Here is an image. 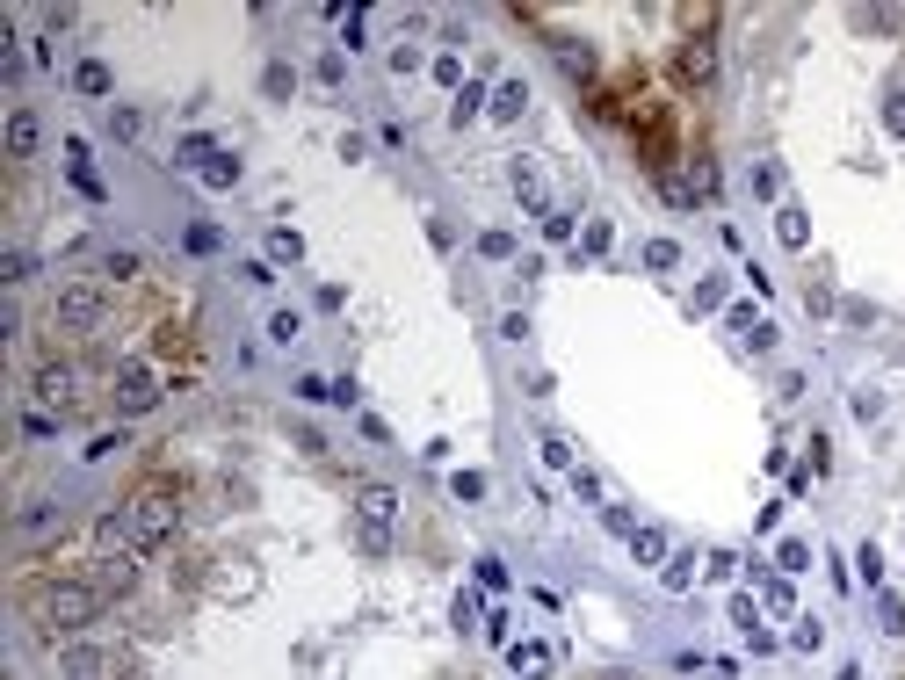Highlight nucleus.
<instances>
[{
  "label": "nucleus",
  "instance_id": "9d476101",
  "mask_svg": "<svg viewBox=\"0 0 905 680\" xmlns=\"http://www.w3.org/2000/svg\"><path fill=\"white\" fill-rule=\"evenodd\" d=\"M355 507H362V521H377V529H391V521H399V492H391L384 478H370L355 492Z\"/></svg>",
  "mask_w": 905,
  "mask_h": 680
},
{
  "label": "nucleus",
  "instance_id": "5701e85b",
  "mask_svg": "<svg viewBox=\"0 0 905 680\" xmlns=\"http://www.w3.org/2000/svg\"><path fill=\"white\" fill-rule=\"evenodd\" d=\"M196 174H203V189H232V181H239V160H232V152H218V160H203Z\"/></svg>",
  "mask_w": 905,
  "mask_h": 680
},
{
  "label": "nucleus",
  "instance_id": "9b49d317",
  "mask_svg": "<svg viewBox=\"0 0 905 680\" xmlns=\"http://www.w3.org/2000/svg\"><path fill=\"white\" fill-rule=\"evenodd\" d=\"M66 529V514H58L51 500H29L22 514H15V536H29V543H44V536H58Z\"/></svg>",
  "mask_w": 905,
  "mask_h": 680
},
{
  "label": "nucleus",
  "instance_id": "2eb2a0df",
  "mask_svg": "<svg viewBox=\"0 0 905 680\" xmlns=\"http://www.w3.org/2000/svg\"><path fill=\"white\" fill-rule=\"evenodd\" d=\"M37 138H44L37 109H15V116H8V160H29V152H37Z\"/></svg>",
  "mask_w": 905,
  "mask_h": 680
},
{
  "label": "nucleus",
  "instance_id": "39448f33",
  "mask_svg": "<svg viewBox=\"0 0 905 680\" xmlns=\"http://www.w3.org/2000/svg\"><path fill=\"white\" fill-rule=\"evenodd\" d=\"M29 398H37V413L73 420V413H80V369H73V362H37V377H29Z\"/></svg>",
  "mask_w": 905,
  "mask_h": 680
},
{
  "label": "nucleus",
  "instance_id": "c9c22d12",
  "mask_svg": "<svg viewBox=\"0 0 905 680\" xmlns=\"http://www.w3.org/2000/svg\"><path fill=\"white\" fill-rule=\"evenodd\" d=\"M435 80H442V87H464V58L442 51V58H435Z\"/></svg>",
  "mask_w": 905,
  "mask_h": 680
},
{
  "label": "nucleus",
  "instance_id": "f704fd0d",
  "mask_svg": "<svg viewBox=\"0 0 905 680\" xmlns=\"http://www.w3.org/2000/svg\"><path fill=\"white\" fill-rule=\"evenodd\" d=\"M58 427H66V420H51V413H29V420H22V435H29V442H51Z\"/></svg>",
  "mask_w": 905,
  "mask_h": 680
},
{
  "label": "nucleus",
  "instance_id": "7ed1b4c3",
  "mask_svg": "<svg viewBox=\"0 0 905 680\" xmlns=\"http://www.w3.org/2000/svg\"><path fill=\"white\" fill-rule=\"evenodd\" d=\"M58 673H66V680H138V666L124 652H109V644H80V637L58 644Z\"/></svg>",
  "mask_w": 905,
  "mask_h": 680
},
{
  "label": "nucleus",
  "instance_id": "ddd939ff",
  "mask_svg": "<svg viewBox=\"0 0 905 680\" xmlns=\"http://www.w3.org/2000/svg\"><path fill=\"white\" fill-rule=\"evenodd\" d=\"M507 181H515L522 210H536V218H551V189H543V174H536L529 160H515V167H507Z\"/></svg>",
  "mask_w": 905,
  "mask_h": 680
},
{
  "label": "nucleus",
  "instance_id": "f8f14e48",
  "mask_svg": "<svg viewBox=\"0 0 905 680\" xmlns=\"http://www.w3.org/2000/svg\"><path fill=\"white\" fill-rule=\"evenodd\" d=\"M551 51H558V66H565V73H572V80H580L587 95H594V73H601V66H594V51H587L580 37H551Z\"/></svg>",
  "mask_w": 905,
  "mask_h": 680
},
{
  "label": "nucleus",
  "instance_id": "a211bd4d",
  "mask_svg": "<svg viewBox=\"0 0 905 680\" xmlns=\"http://www.w3.org/2000/svg\"><path fill=\"white\" fill-rule=\"evenodd\" d=\"M652 189L667 196L674 210H696V189H688V174H674V167H659V174H652Z\"/></svg>",
  "mask_w": 905,
  "mask_h": 680
},
{
  "label": "nucleus",
  "instance_id": "a19ab883",
  "mask_svg": "<svg viewBox=\"0 0 905 680\" xmlns=\"http://www.w3.org/2000/svg\"><path fill=\"white\" fill-rule=\"evenodd\" d=\"M790 644H797V652H819V644H826V630H819V623H811V615H804V623L790 630Z\"/></svg>",
  "mask_w": 905,
  "mask_h": 680
},
{
  "label": "nucleus",
  "instance_id": "72a5a7b5",
  "mask_svg": "<svg viewBox=\"0 0 905 680\" xmlns=\"http://www.w3.org/2000/svg\"><path fill=\"white\" fill-rule=\"evenodd\" d=\"M601 521H609V536H623V543L638 536V514H630V507H601Z\"/></svg>",
  "mask_w": 905,
  "mask_h": 680
},
{
  "label": "nucleus",
  "instance_id": "4468645a",
  "mask_svg": "<svg viewBox=\"0 0 905 680\" xmlns=\"http://www.w3.org/2000/svg\"><path fill=\"white\" fill-rule=\"evenodd\" d=\"M95 550H138V529H131L124 507H109V514L95 521Z\"/></svg>",
  "mask_w": 905,
  "mask_h": 680
},
{
  "label": "nucleus",
  "instance_id": "3c124183",
  "mask_svg": "<svg viewBox=\"0 0 905 680\" xmlns=\"http://www.w3.org/2000/svg\"><path fill=\"white\" fill-rule=\"evenodd\" d=\"M884 123H891V131L905 138V95H891V102H884Z\"/></svg>",
  "mask_w": 905,
  "mask_h": 680
},
{
  "label": "nucleus",
  "instance_id": "f257e3e1",
  "mask_svg": "<svg viewBox=\"0 0 905 680\" xmlns=\"http://www.w3.org/2000/svg\"><path fill=\"white\" fill-rule=\"evenodd\" d=\"M102 608H109V594L95 579H44V586H22V615L37 623L44 637H80L87 623H102Z\"/></svg>",
  "mask_w": 905,
  "mask_h": 680
},
{
  "label": "nucleus",
  "instance_id": "bb28decb",
  "mask_svg": "<svg viewBox=\"0 0 905 680\" xmlns=\"http://www.w3.org/2000/svg\"><path fill=\"white\" fill-rule=\"evenodd\" d=\"M268 254H276V261H305V239H297L290 225H276V232H268Z\"/></svg>",
  "mask_w": 905,
  "mask_h": 680
},
{
  "label": "nucleus",
  "instance_id": "37998d69",
  "mask_svg": "<svg viewBox=\"0 0 905 680\" xmlns=\"http://www.w3.org/2000/svg\"><path fill=\"white\" fill-rule=\"evenodd\" d=\"M478 254H486V261H507V254H515V239H507V232H486V239H478Z\"/></svg>",
  "mask_w": 905,
  "mask_h": 680
},
{
  "label": "nucleus",
  "instance_id": "1a4fd4ad",
  "mask_svg": "<svg viewBox=\"0 0 905 680\" xmlns=\"http://www.w3.org/2000/svg\"><path fill=\"white\" fill-rule=\"evenodd\" d=\"M507 666H515V680H543V673L558 666V652L543 637H515V644H507Z\"/></svg>",
  "mask_w": 905,
  "mask_h": 680
},
{
  "label": "nucleus",
  "instance_id": "ea45409f",
  "mask_svg": "<svg viewBox=\"0 0 905 680\" xmlns=\"http://www.w3.org/2000/svg\"><path fill=\"white\" fill-rule=\"evenodd\" d=\"M753 196H782V167H768V160L753 167Z\"/></svg>",
  "mask_w": 905,
  "mask_h": 680
},
{
  "label": "nucleus",
  "instance_id": "c756f323",
  "mask_svg": "<svg viewBox=\"0 0 905 680\" xmlns=\"http://www.w3.org/2000/svg\"><path fill=\"white\" fill-rule=\"evenodd\" d=\"M775 218H782V239H790V246H804V239H811V225H804V210H797V203H782Z\"/></svg>",
  "mask_w": 905,
  "mask_h": 680
},
{
  "label": "nucleus",
  "instance_id": "4c0bfd02",
  "mask_svg": "<svg viewBox=\"0 0 905 680\" xmlns=\"http://www.w3.org/2000/svg\"><path fill=\"white\" fill-rule=\"evenodd\" d=\"M449 492H457V500H486V478H478V471H457V478H449Z\"/></svg>",
  "mask_w": 905,
  "mask_h": 680
},
{
  "label": "nucleus",
  "instance_id": "4be33fe9",
  "mask_svg": "<svg viewBox=\"0 0 905 680\" xmlns=\"http://www.w3.org/2000/svg\"><path fill=\"white\" fill-rule=\"evenodd\" d=\"M478 109H486V87H478V80H464V87H457V102H449V123H471Z\"/></svg>",
  "mask_w": 905,
  "mask_h": 680
},
{
  "label": "nucleus",
  "instance_id": "0eeeda50",
  "mask_svg": "<svg viewBox=\"0 0 905 680\" xmlns=\"http://www.w3.org/2000/svg\"><path fill=\"white\" fill-rule=\"evenodd\" d=\"M138 558L145 550H95V565H87L80 579H95L109 601H124V594H138Z\"/></svg>",
  "mask_w": 905,
  "mask_h": 680
},
{
  "label": "nucleus",
  "instance_id": "de8ad7c7",
  "mask_svg": "<svg viewBox=\"0 0 905 680\" xmlns=\"http://www.w3.org/2000/svg\"><path fill=\"white\" fill-rule=\"evenodd\" d=\"M855 420H884V398L877 391H855Z\"/></svg>",
  "mask_w": 905,
  "mask_h": 680
},
{
  "label": "nucleus",
  "instance_id": "412c9836",
  "mask_svg": "<svg viewBox=\"0 0 905 680\" xmlns=\"http://www.w3.org/2000/svg\"><path fill=\"white\" fill-rule=\"evenodd\" d=\"M522 109H529V87H522V80H500V95H493V116H500V123H515Z\"/></svg>",
  "mask_w": 905,
  "mask_h": 680
},
{
  "label": "nucleus",
  "instance_id": "c85d7f7f",
  "mask_svg": "<svg viewBox=\"0 0 905 680\" xmlns=\"http://www.w3.org/2000/svg\"><path fill=\"white\" fill-rule=\"evenodd\" d=\"M536 449H543V463H551V471H580V463H572V442H565V435H543Z\"/></svg>",
  "mask_w": 905,
  "mask_h": 680
},
{
  "label": "nucleus",
  "instance_id": "2f4dec72",
  "mask_svg": "<svg viewBox=\"0 0 905 680\" xmlns=\"http://www.w3.org/2000/svg\"><path fill=\"white\" fill-rule=\"evenodd\" d=\"M297 333H305V319H297V312H276V319H268V340H276V348H290Z\"/></svg>",
  "mask_w": 905,
  "mask_h": 680
},
{
  "label": "nucleus",
  "instance_id": "7c9ffc66",
  "mask_svg": "<svg viewBox=\"0 0 905 680\" xmlns=\"http://www.w3.org/2000/svg\"><path fill=\"white\" fill-rule=\"evenodd\" d=\"M645 268H681V246L674 239H645Z\"/></svg>",
  "mask_w": 905,
  "mask_h": 680
},
{
  "label": "nucleus",
  "instance_id": "20e7f679",
  "mask_svg": "<svg viewBox=\"0 0 905 680\" xmlns=\"http://www.w3.org/2000/svg\"><path fill=\"white\" fill-rule=\"evenodd\" d=\"M102 319H109L102 283H58V297H51V326L58 333H95Z\"/></svg>",
  "mask_w": 905,
  "mask_h": 680
},
{
  "label": "nucleus",
  "instance_id": "8fccbe9b",
  "mask_svg": "<svg viewBox=\"0 0 905 680\" xmlns=\"http://www.w3.org/2000/svg\"><path fill=\"white\" fill-rule=\"evenodd\" d=\"M449 615H457V630H471V623H478V594H457V608H449Z\"/></svg>",
  "mask_w": 905,
  "mask_h": 680
},
{
  "label": "nucleus",
  "instance_id": "a18cd8bd",
  "mask_svg": "<svg viewBox=\"0 0 905 680\" xmlns=\"http://www.w3.org/2000/svg\"><path fill=\"white\" fill-rule=\"evenodd\" d=\"M877 615H884V630H905V623H898L905 608H898V594H884V586H877Z\"/></svg>",
  "mask_w": 905,
  "mask_h": 680
},
{
  "label": "nucleus",
  "instance_id": "6ab92c4d",
  "mask_svg": "<svg viewBox=\"0 0 905 680\" xmlns=\"http://www.w3.org/2000/svg\"><path fill=\"white\" fill-rule=\"evenodd\" d=\"M109 275H116V283H138V275H145V254H138V246H109V261H102Z\"/></svg>",
  "mask_w": 905,
  "mask_h": 680
},
{
  "label": "nucleus",
  "instance_id": "473e14b6",
  "mask_svg": "<svg viewBox=\"0 0 905 680\" xmlns=\"http://www.w3.org/2000/svg\"><path fill=\"white\" fill-rule=\"evenodd\" d=\"M181 246H189V254H218L225 239H218V225H189V239H181Z\"/></svg>",
  "mask_w": 905,
  "mask_h": 680
},
{
  "label": "nucleus",
  "instance_id": "b1692460",
  "mask_svg": "<svg viewBox=\"0 0 905 680\" xmlns=\"http://www.w3.org/2000/svg\"><path fill=\"white\" fill-rule=\"evenodd\" d=\"M688 189H696V203H710L724 181H717V160H688Z\"/></svg>",
  "mask_w": 905,
  "mask_h": 680
},
{
  "label": "nucleus",
  "instance_id": "09e8293b",
  "mask_svg": "<svg viewBox=\"0 0 905 680\" xmlns=\"http://www.w3.org/2000/svg\"><path fill=\"white\" fill-rule=\"evenodd\" d=\"M572 492H580V500H594V507H601V478H594V471H572Z\"/></svg>",
  "mask_w": 905,
  "mask_h": 680
},
{
  "label": "nucleus",
  "instance_id": "c03bdc74",
  "mask_svg": "<svg viewBox=\"0 0 905 680\" xmlns=\"http://www.w3.org/2000/svg\"><path fill=\"white\" fill-rule=\"evenodd\" d=\"M261 87H268V95H290L297 73H290V66H268V73H261Z\"/></svg>",
  "mask_w": 905,
  "mask_h": 680
},
{
  "label": "nucleus",
  "instance_id": "6e6552de",
  "mask_svg": "<svg viewBox=\"0 0 905 680\" xmlns=\"http://www.w3.org/2000/svg\"><path fill=\"white\" fill-rule=\"evenodd\" d=\"M674 66H681L688 87H710V80H717V44L696 29V37H681V58H674Z\"/></svg>",
  "mask_w": 905,
  "mask_h": 680
},
{
  "label": "nucleus",
  "instance_id": "e433bc0d",
  "mask_svg": "<svg viewBox=\"0 0 905 680\" xmlns=\"http://www.w3.org/2000/svg\"><path fill=\"white\" fill-rule=\"evenodd\" d=\"M109 131H116V138H138L145 116H138V109H109Z\"/></svg>",
  "mask_w": 905,
  "mask_h": 680
},
{
  "label": "nucleus",
  "instance_id": "49530a36",
  "mask_svg": "<svg viewBox=\"0 0 905 680\" xmlns=\"http://www.w3.org/2000/svg\"><path fill=\"white\" fill-rule=\"evenodd\" d=\"M319 80H326V87H341V80H348V66H341V51H326V58H319Z\"/></svg>",
  "mask_w": 905,
  "mask_h": 680
},
{
  "label": "nucleus",
  "instance_id": "aec40b11",
  "mask_svg": "<svg viewBox=\"0 0 905 680\" xmlns=\"http://www.w3.org/2000/svg\"><path fill=\"white\" fill-rule=\"evenodd\" d=\"M659 579H667L674 594H688V586H696V550H674V558L659 565Z\"/></svg>",
  "mask_w": 905,
  "mask_h": 680
},
{
  "label": "nucleus",
  "instance_id": "a878e982",
  "mask_svg": "<svg viewBox=\"0 0 905 680\" xmlns=\"http://www.w3.org/2000/svg\"><path fill=\"white\" fill-rule=\"evenodd\" d=\"M775 565H782V579H797V572H811V543H797V536H790V543H782V550H775Z\"/></svg>",
  "mask_w": 905,
  "mask_h": 680
},
{
  "label": "nucleus",
  "instance_id": "dca6fc26",
  "mask_svg": "<svg viewBox=\"0 0 905 680\" xmlns=\"http://www.w3.org/2000/svg\"><path fill=\"white\" fill-rule=\"evenodd\" d=\"M630 558H638V565H667V558H674L667 529H638V536H630Z\"/></svg>",
  "mask_w": 905,
  "mask_h": 680
},
{
  "label": "nucleus",
  "instance_id": "79ce46f5",
  "mask_svg": "<svg viewBox=\"0 0 905 680\" xmlns=\"http://www.w3.org/2000/svg\"><path fill=\"white\" fill-rule=\"evenodd\" d=\"M116 449H124V427H116V435H95L80 456H87V463H102V456H116Z\"/></svg>",
  "mask_w": 905,
  "mask_h": 680
},
{
  "label": "nucleus",
  "instance_id": "cd10ccee",
  "mask_svg": "<svg viewBox=\"0 0 905 680\" xmlns=\"http://www.w3.org/2000/svg\"><path fill=\"white\" fill-rule=\"evenodd\" d=\"M355 543L370 550V558H391V529H377V521H355Z\"/></svg>",
  "mask_w": 905,
  "mask_h": 680
},
{
  "label": "nucleus",
  "instance_id": "423d86ee",
  "mask_svg": "<svg viewBox=\"0 0 905 680\" xmlns=\"http://www.w3.org/2000/svg\"><path fill=\"white\" fill-rule=\"evenodd\" d=\"M160 406V377H153V362H116V413L138 420V413H153Z\"/></svg>",
  "mask_w": 905,
  "mask_h": 680
},
{
  "label": "nucleus",
  "instance_id": "393cba45",
  "mask_svg": "<svg viewBox=\"0 0 905 680\" xmlns=\"http://www.w3.org/2000/svg\"><path fill=\"white\" fill-rule=\"evenodd\" d=\"M29 275H37V261H29L22 246H8V254H0V283L15 290V283H29Z\"/></svg>",
  "mask_w": 905,
  "mask_h": 680
},
{
  "label": "nucleus",
  "instance_id": "f03ea898",
  "mask_svg": "<svg viewBox=\"0 0 905 680\" xmlns=\"http://www.w3.org/2000/svg\"><path fill=\"white\" fill-rule=\"evenodd\" d=\"M124 514H131V529H138V550H167V543L181 536V492H174L167 478L138 485L131 500H124Z\"/></svg>",
  "mask_w": 905,
  "mask_h": 680
},
{
  "label": "nucleus",
  "instance_id": "58836bf2",
  "mask_svg": "<svg viewBox=\"0 0 905 680\" xmlns=\"http://www.w3.org/2000/svg\"><path fill=\"white\" fill-rule=\"evenodd\" d=\"M855 565H862V579H869V586H884V550H877V543H862V558H855Z\"/></svg>",
  "mask_w": 905,
  "mask_h": 680
},
{
  "label": "nucleus",
  "instance_id": "f3484780",
  "mask_svg": "<svg viewBox=\"0 0 905 680\" xmlns=\"http://www.w3.org/2000/svg\"><path fill=\"white\" fill-rule=\"evenodd\" d=\"M73 87H80V95H109L116 73L102 66V58H80V66H73Z\"/></svg>",
  "mask_w": 905,
  "mask_h": 680
}]
</instances>
